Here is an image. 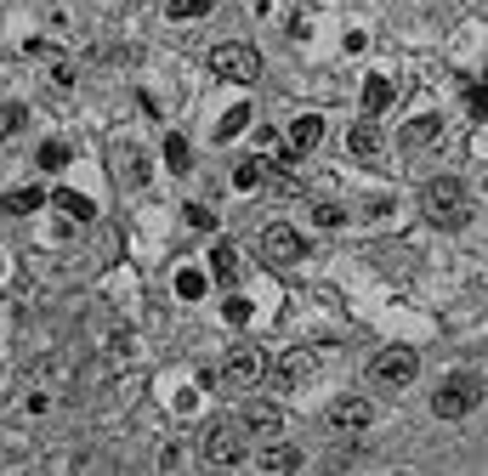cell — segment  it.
<instances>
[{
	"label": "cell",
	"mask_w": 488,
	"mask_h": 476,
	"mask_svg": "<svg viewBox=\"0 0 488 476\" xmlns=\"http://www.w3.org/2000/svg\"><path fill=\"white\" fill-rule=\"evenodd\" d=\"M420 210H426V222H437V227H466V222H471V193H466V182H454V176L426 182V188H420Z\"/></svg>",
	"instance_id": "cell-1"
},
{
	"label": "cell",
	"mask_w": 488,
	"mask_h": 476,
	"mask_svg": "<svg viewBox=\"0 0 488 476\" xmlns=\"http://www.w3.org/2000/svg\"><path fill=\"white\" fill-rule=\"evenodd\" d=\"M483 391H488L483 375H449L443 386L432 391V414L437 420H466V414L483 403Z\"/></svg>",
	"instance_id": "cell-2"
},
{
	"label": "cell",
	"mask_w": 488,
	"mask_h": 476,
	"mask_svg": "<svg viewBox=\"0 0 488 476\" xmlns=\"http://www.w3.org/2000/svg\"><path fill=\"white\" fill-rule=\"evenodd\" d=\"M415 375H420L415 346H386V351H375V358H370V380H375L380 391H403V386H415Z\"/></svg>",
	"instance_id": "cell-3"
},
{
	"label": "cell",
	"mask_w": 488,
	"mask_h": 476,
	"mask_svg": "<svg viewBox=\"0 0 488 476\" xmlns=\"http://www.w3.org/2000/svg\"><path fill=\"white\" fill-rule=\"evenodd\" d=\"M262 375H267V358L256 346H233L227 351V363L210 375V386H227V391H250V386H262Z\"/></svg>",
	"instance_id": "cell-4"
},
{
	"label": "cell",
	"mask_w": 488,
	"mask_h": 476,
	"mask_svg": "<svg viewBox=\"0 0 488 476\" xmlns=\"http://www.w3.org/2000/svg\"><path fill=\"white\" fill-rule=\"evenodd\" d=\"M250 454V437H244V420H216L205 432V465H239Z\"/></svg>",
	"instance_id": "cell-5"
},
{
	"label": "cell",
	"mask_w": 488,
	"mask_h": 476,
	"mask_svg": "<svg viewBox=\"0 0 488 476\" xmlns=\"http://www.w3.org/2000/svg\"><path fill=\"white\" fill-rule=\"evenodd\" d=\"M210 74H222L233 85H256L262 80V52H250V45H216L210 52Z\"/></svg>",
	"instance_id": "cell-6"
},
{
	"label": "cell",
	"mask_w": 488,
	"mask_h": 476,
	"mask_svg": "<svg viewBox=\"0 0 488 476\" xmlns=\"http://www.w3.org/2000/svg\"><path fill=\"white\" fill-rule=\"evenodd\" d=\"M307 250H301V233L296 227H284V222H272L267 233H262V261L267 267H289V261H301Z\"/></svg>",
	"instance_id": "cell-7"
},
{
	"label": "cell",
	"mask_w": 488,
	"mask_h": 476,
	"mask_svg": "<svg viewBox=\"0 0 488 476\" xmlns=\"http://www.w3.org/2000/svg\"><path fill=\"white\" fill-rule=\"evenodd\" d=\"M329 425L346 432V437L370 432V425H375V403H370V397H335V403H329Z\"/></svg>",
	"instance_id": "cell-8"
},
{
	"label": "cell",
	"mask_w": 488,
	"mask_h": 476,
	"mask_svg": "<svg viewBox=\"0 0 488 476\" xmlns=\"http://www.w3.org/2000/svg\"><path fill=\"white\" fill-rule=\"evenodd\" d=\"M437 142H443V119H437V114H415V119L398 131V153H409V159H415V153H426V148H437Z\"/></svg>",
	"instance_id": "cell-9"
},
{
	"label": "cell",
	"mask_w": 488,
	"mask_h": 476,
	"mask_svg": "<svg viewBox=\"0 0 488 476\" xmlns=\"http://www.w3.org/2000/svg\"><path fill=\"white\" fill-rule=\"evenodd\" d=\"M239 420H244V432H250V437H262V442L284 432V414L272 408V403H244V414H239Z\"/></svg>",
	"instance_id": "cell-10"
},
{
	"label": "cell",
	"mask_w": 488,
	"mask_h": 476,
	"mask_svg": "<svg viewBox=\"0 0 488 476\" xmlns=\"http://www.w3.org/2000/svg\"><path fill=\"white\" fill-rule=\"evenodd\" d=\"M346 148H353V153H358V159H375V153H380V148H386V131H380V125H375V114H370V119H358V125H353V131H346Z\"/></svg>",
	"instance_id": "cell-11"
},
{
	"label": "cell",
	"mask_w": 488,
	"mask_h": 476,
	"mask_svg": "<svg viewBox=\"0 0 488 476\" xmlns=\"http://www.w3.org/2000/svg\"><path fill=\"white\" fill-rule=\"evenodd\" d=\"M318 136H324V119H318V114L289 119V148H296V153H313V148H318Z\"/></svg>",
	"instance_id": "cell-12"
},
{
	"label": "cell",
	"mask_w": 488,
	"mask_h": 476,
	"mask_svg": "<svg viewBox=\"0 0 488 476\" xmlns=\"http://www.w3.org/2000/svg\"><path fill=\"white\" fill-rule=\"evenodd\" d=\"M392 91H398V85H392L386 74H370V80H363V114H386L392 109Z\"/></svg>",
	"instance_id": "cell-13"
},
{
	"label": "cell",
	"mask_w": 488,
	"mask_h": 476,
	"mask_svg": "<svg viewBox=\"0 0 488 476\" xmlns=\"http://www.w3.org/2000/svg\"><path fill=\"white\" fill-rule=\"evenodd\" d=\"M210 272H216V284H239L244 261H239L233 244H216V250H210Z\"/></svg>",
	"instance_id": "cell-14"
},
{
	"label": "cell",
	"mask_w": 488,
	"mask_h": 476,
	"mask_svg": "<svg viewBox=\"0 0 488 476\" xmlns=\"http://www.w3.org/2000/svg\"><path fill=\"white\" fill-rule=\"evenodd\" d=\"M45 193L40 188H12L6 198H0V216H28V210H40Z\"/></svg>",
	"instance_id": "cell-15"
},
{
	"label": "cell",
	"mask_w": 488,
	"mask_h": 476,
	"mask_svg": "<svg viewBox=\"0 0 488 476\" xmlns=\"http://www.w3.org/2000/svg\"><path fill=\"white\" fill-rule=\"evenodd\" d=\"M52 205L63 210V216H74V222H91V216H97V205H91L85 193H74V188H57V193H52Z\"/></svg>",
	"instance_id": "cell-16"
},
{
	"label": "cell",
	"mask_w": 488,
	"mask_h": 476,
	"mask_svg": "<svg viewBox=\"0 0 488 476\" xmlns=\"http://www.w3.org/2000/svg\"><path fill=\"white\" fill-rule=\"evenodd\" d=\"M307 375H313V351H284V358H279V380H284V386H301Z\"/></svg>",
	"instance_id": "cell-17"
},
{
	"label": "cell",
	"mask_w": 488,
	"mask_h": 476,
	"mask_svg": "<svg viewBox=\"0 0 488 476\" xmlns=\"http://www.w3.org/2000/svg\"><path fill=\"white\" fill-rule=\"evenodd\" d=\"M188 159H193V153H188V136H176V131H171V136H165V171H176V176H182V171H188Z\"/></svg>",
	"instance_id": "cell-18"
},
{
	"label": "cell",
	"mask_w": 488,
	"mask_h": 476,
	"mask_svg": "<svg viewBox=\"0 0 488 476\" xmlns=\"http://www.w3.org/2000/svg\"><path fill=\"white\" fill-rule=\"evenodd\" d=\"M256 465H262V471H301V454L296 448H267Z\"/></svg>",
	"instance_id": "cell-19"
},
{
	"label": "cell",
	"mask_w": 488,
	"mask_h": 476,
	"mask_svg": "<svg viewBox=\"0 0 488 476\" xmlns=\"http://www.w3.org/2000/svg\"><path fill=\"white\" fill-rule=\"evenodd\" d=\"M176 295H182V301H199V295H205V272H199V267H182V272H176Z\"/></svg>",
	"instance_id": "cell-20"
},
{
	"label": "cell",
	"mask_w": 488,
	"mask_h": 476,
	"mask_svg": "<svg viewBox=\"0 0 488 476\" xmlns=\"http://www.w3.org/2000/svg\"><path fill=\"white\" fill-rule=\"evenodd\" d=\"M244 125H250V109H244V102H233V109L222 114V125H216V136H222V142H227V136H239Z\"/></svg>",
	"instance_id": "cell-21"
},
{
	"label": "cell",
	"mask_w": 488,
	"mask_h": 476,
	"mask_svg": "<svg viewBox=\"0 0 488 476\" xmlns=\"http://www.w3.org/2000/svg\"><path fill=\"white\" fill-rule=\"evenodd\" d=\"M23 102H6V109H0V142H12V136H18L23 131Z\"/></svg>",
	"instance_id": "cell-22"
},
{
	"label": "cell",
	"mask_w": 488,
	"mask_h": 476,
	"mask_svg": "<svg viewBox=\"0 0 488 476\" xmlns=\"http://www.w3.org/2000/svg\"><path fill=\"white\" fill-rule=\"evenodd\" d=\"M262 182H267V165H256V159H250V165H239V171H233V188H239V193L262 188Z\"/></svg>",
	"instance_id": "cell-23"
},
{
	"label": "cell",
	"mask_w": 488,
	"mask_h": 476,
	"mask_svg": "<svg viewBox=\"0 0 488 476\" xmlns=\"http://www.w3.org/2000/svg\"><path fill=\"white\" fill-rule=\"evenodd\" d=\"M69 165V142H45L40 148V171H63Z\"/></svg>",
	"instance_id": "cell-24"
},
{
	"label": "cell",
	"mask_w": 488,
	"mask_h": 476,
	"mask_svg": "<svg viewBox=\"0 0 488 476\" xmlns=\"http://www.w3.org/2000/svg\"><path fill=\"white\" fill-rule=\"evenodd\" d=\"M210 12V0H171V18L176 23H188V18H205Z\"/></svg>",
	"instance_id": "cell-25"
},
{
	"label": "cell",
	"mask_w": 488,
	"mask_h": 476,
	"mask_svg": "<svg viewBox=\"0 0 488 476\" xmlns=\"http://www.w3.org/2000/svg\"><path fill=\"white\" fill-rule=\"evenodd\" d=\"M466 109L471 119H488V85H466Z\"/></svg>",
	"instance_id": "cell-26"
},
{
	"label": "cell",
	"mask_w": 488,
	"mask_h": 476,
	"mask_svg": "<svg viewBox=\"0 0 488 476\" xmlns=\"http://www.w3.org/2000/svg\"><path fill=\"white\" fill-rule=\"evenodd\" d=\"M222 318H227L233 329H244V324H250V301H239V295H233V301L222 306Z\"/></svg>",
	"instance_id": "cell-27"
},
{
	"label": "cell",
	"mask_w": 488,
	"mask_h": 476,
	"mask_svg": "<svg viewBox=\"0 0 488 476\" xmlns=\"http://www.w3.org/2000/svg\"><path fill=\"white\" fill-rule=\"evenodd\" d=\"M313 222H318V227H341L346 210H341V205H313Z\"/></svg>",
	"instance_id": "cell-28"
},
{
	"label": "cell",
	"mask_w": 488,
	"mask_h": 476,
	"mask_svg": "<svg viewBox=\"0 0 488 476\" xmlns=\"http://www.w3.org/2000/svg\"><path fill=\"white\" fill-rule=\"evenodd\" d=\"M188 227H199V233H205V227H216V210H205V205H188Z\"/></svg>",
	"instance_id": "cell-29"
},
{
	"label": "cell",
	"mask_w": 488,
	"mask_h": 476,
	"mask_svg": "<svg viewBox=\"0 0 488 476\" xmlns=\"http://www.w3.org/2000/svg\"><path fill=\"white\" fill-rule=\"evenodd\" d=\"M0 267H6V261H0Z\"/></svg>",
	"instance_id": "cell-30"
}]
</instances>
